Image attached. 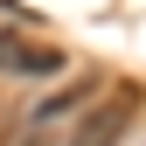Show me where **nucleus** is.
Wrapping results in <instances>:
<instances>
[{"label": "nucleus", "mask_w": 146, "mask_h": 146, "mask_svg": "<svg viewBox=\"0 0 146 146\" xmlns=\"http://www.w3.org/2000/svg\"><path fill=\"white\" fill-rule=\"evenodd\" d=\"M139 118V90H98L84 104V118L63 132V146H118Z\"/></svg>", "instance_id": "nucleus-1"}, {"label": "nucleus", "mask_w": 146, "mask_h": 146, "mask_svg": "<svg viewBox=\"0 0 146 146\" xmlns=\"http://www.w3.org/2000/svg\"><path fill=\"white\" fill-rule=\"evenodd\" d=\"M98 98V77H84V84H63L56 98H42L28 111V125H21V146H63V132L84 118V104Z\"/></svg>", "instance_id": "nucleus-2"}, {"label": "nucleus", "mask_w": 146, "mask_h": 146, "mask_svg": "<svg viewBox=\"0 0 146 146\" xmlns=\"http://www.w3.org/2000/svg\"><path fill=\"white\" fill-rule=\"evenodd\" d=\"M63 42H42V35H28V28H0V77H28V84H42V77H63Z\"/></svg>", "instance_id": "nucleus-3"}, {"label": "nucleus", "mask_w": 146, "mask_h": 146, "mask_svg": "<svg viewBox=\"0 0 146 146\" xmlns=\"http://www.w3.org/2000/svg\"><path fill=\"white\" fill-rule=\"evenodd\" d=\"M0 146H7V111H0Z\"/></svg>", "instance_id": "nucleus-4"}]
</instances>
